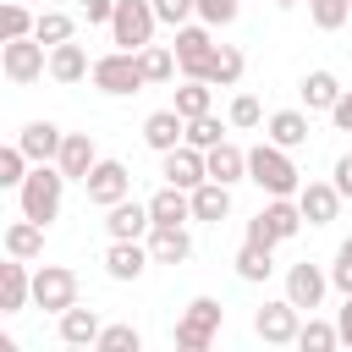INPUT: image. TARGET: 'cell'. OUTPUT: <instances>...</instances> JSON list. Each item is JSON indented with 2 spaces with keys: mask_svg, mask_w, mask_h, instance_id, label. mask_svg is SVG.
Masks as SVG:
<instances>
[{
  "mask_svg": "<svg viewBox=\"0 0 352 352\" xmlns=\"http://www.w3.org/2000/svg\"><path fill=\"white\" fill-rule=\"evenodd\" d=\"M302 308L292 302V297H280V302H264L258 314H253V336L264 341V346H292L297 341V330H302V319H297Z\"/></svg>",
  "mask_w": 352,
  "mask_h": 352,
  "instance_id": "cell-9",
  "label": "cell"
},
{
  "mask_svg": "<svg viewBox=\"0 0 352 352\" xmlns=\"http://www.w3.org/2000/svg\"><path fill=\"white\" fill-rule=\"evenodd\" d=\"M154 11H160V22L182 28L187 16H198V0H154Z\"/></svg>",
  "mask_w": 352,
  "mask_h": 352,
  "instance_id": "cell-44",
  "label": "cell"
},
{
  "mask_svg": "<svg viewBox=\"0 0 352 352\" xmlns=\"http://www.w3.org/2000/svg\"><path fill=\"white\" fill-rule=\"evenodd\" d=\"M220 319H226V308H220L214 297H192V302L182 308V319H176V346H182V352H204V346L220 336Z\"/></svg>",
  "mask_w": 352,
  "mask_h": 352,
  "instance_id": "cell-6",
  "label": "cell"
},
{
  "mask_svg": "<svg viewBox=\"0 0 352 352\" xmlns=\"http://www.w3.org/2000/svg\"><path fill=\"white\" fill-rule=\"evenodd\" d=\"M33 302L44 308V314H66L72 302H77V275L66 270V264H44V270H33Z\"/></svg>",
  "mask_w": 352,
  "mask_h": 352,
  "instance_id": "cell-8",
  "label": "cell"
},
{
  "mask_svg": "<svg viewBox=\"0 0 352 352\" xmlns=\"http://www.w3.org/2000/svg\"><path fill=\"white\" fill-rule=\"evenodd\" d=\"M44 50H50V44L33 38V33H28V38H6V44H0V72H6L16 88H28V82H38V77L50 72V55H44Z\"/></svg>",
  "mask_w": 352,
  "mask_h": 352,
  "instance_id": "cell-7",
  "label": "cell"
},
{
  "mask_svg": "<svg viewBox=\"0 0 352 352\" xmlns=\"http://www.w3.org/2000/svg\"><path fill=\"white\" fill-rule=\"evenodd\" d=\"M28 170H33L28 148H22V143H6V148H0V187H22Z\"/></svg>",
  "mask_w": 352,
  "mask_h": 352,
  "instance_id": "cell-35",
  "label": "cell"
},
{
  "mask_svg": "<svg viewBox=\"0 0 352 352\" xmlns=\"http://www.w3.org/2000/svg\"><path fill=\"white\" fill-rule=\"evenodd\" d=\"M94 346H99V352H138V346H143V336H138L132 324H104Z\"/></svg>",
  "mask_w": 352,
  "mask_h": 352,
  "instance_id": "cell-40",
  "label": "cell"
},
{
  "mask_svg": "<svg viewBox=\"0 0 352 352\" xmlns=\"http://www.w3.org/2000/svg\"><path fill=\"white\" fill-rule=\"evenodd\" d=\"M209 88L214 82H204V77H187L182 88H176V110L192 121V116H209Z\"/></svg>",
  "mask_w": 352,
  "mask_h": 352,
  "instance_id": "cell-34",
  "label": "cell"
},
{
  "mask_svg": "<svg viewBox=\"0 0 352 352\" xmlns=\"http://www.w3.org/2000/svg\"><path fill=\"white\" fill-rule=\"evenodd\" d=\"M336 187H341V198H352V154L336 160Z\"/></svg>",
  "mask_w": 352,
  "mask_h": 352,
  "instance_id": "cell-47",
  "label": "cell"
},
{
  "mask_svg": "<svg viewBox=\"0 0 352 352\" xmlns=\"http://www.w3.org/2000/svg\"><path fill=\"white\" fill-rule=\"evenodd\" d=\"M33 22H38V16H28L22 0H6V6H0V38H28Z\"/></svg>",
  "mask_w": 352,
  "mask_h": 352,
  "instance_id": "cell-37",
  "label": "cell"
},
{
  "mask_svg": "<svg viewBox=\"0 0 352 352\" xmlns=\"http://www.w3.org/2000/svg\"><path fill=\"white\" fill-rule=\"evenodd\" d=\"M55 165L66 170V182H88V170L99 165V148H94V138H88V132H66V143H60Z\"/></svg>",
  "mask_w": 352,
  "mask_h": 352,
  "instance_id": "cell-17",
  "label": "cell"
},
{
  "mask_svg": "<svg viewBox=\"0 0 352 352\" xmlns=\"http://www.w3.org/2000/svg\"><path fill=\"white\" fill-rule=\"evenodd\" d=\"M187 143H192V148H204V154H209L214 143H226V126L214 121V110H209V116H192V121H187Z\"/></svg>",
  "mask_w": 352,
  "mask_h": 352,
  "instance_id": "cell-38",
  "label": "cell"
},
{
  "mask_svg": "<svg viewBox=\"0 0 352 352\" xmlns=\"http://www.w3.org/2000/svg\"><path fill=\"white\" fill-rule=\"evenodd\" d=\"M138 60H143V77H148V82H170V77H176V50H170V44H143Z\"/></svg>",
  "mask_w": 352,
  "mask_h": 352,
  "instance_id": "cell-31",
  "label": "cell"
},
{
  "mask_svg": "<svg viewBox=\"0 0 352 352\" xmlns=\"http://www.w3.org/2000/svg\"><path fill=\"white\" fill-rule=\"evenodd\" d=\"M324 292H330V275H324L319 264H308V258H302V264H292V270H286V297H292L297 308H308V314H314V308L324 302Z\"/></svg>",
  "mask_w": 352,
  "mask_h": 352,
  "instance_id": "cell-14",
  "label": "cell"
},
{
  "mask_svg": "<svg viewBox=\"0 0 352 352\" xmlns=\"http://www.w3.org/2000/svg\"><path fill=\"white\" fill-rule=\"evenodd\" d=\"M148 253H154V264H187V258H192L187 226H154V231H148Z\"/></svg>",
  "mask_w": 352,
  "mask_h": 352,
  "instance_id": "cell-21",
  "label": "cell"
},
{
  "mask_svg": "<svg viewBox=\"0 0 352 352\" xmlns=\"http://www.w3.org/2000/svg\"><path fill=\"white\" fill-rule=\"evenodd\" d=\"M248 182H258L270 198H297L302 192V170L292 165V148H280V143L248 148Z\"/></svg>",
  "mask_w": 352,
  "mask_h": 352,
  "instance_id": "cell-1",
  "label": "cell"
},
{
  "mask_svg": "<svg viewBox=\"0 0 352 352\" xmlns=\"http://www.w3.org/2000/svg\"><path fill=\"white\" fill-rule=\"evenodd\" d=\"M82 192H88V204H99V209H110V204H121V198H132V170H126L121 160H99V165L88 170V182H82Z\"/></svg>",
  "mask_w": 352,
  "mask_h": 352,
  "instance_id": "cell-11",
  "label": "cell"
},
{
  "mask_svg": "<svg viewBox=\"0 0 352 352\" xmlns=\"http://www.w3.org/2000/svg\"><path fill=\"white\" fill-rule=\"evenodd\" d=\"M148 264H154V253H148L143 242H110V253H104V270H110V280H138Z\"/></svg>",
  "mask_w": 352,
  "mask_h": 352,
  "instance_id": "cell-22",
  "label": "cell"
},
{
  "mask_svg": "<svg viewBox=\"0 0 352 352\" xmlns=\"http://www.w3.org/2000/svg\"><path fill=\"white\" fill-rule=\"evenodd\" d=\"M148 214H154V226H187V220H192V192L165 182V187L148 198Z\"/></svg>",
  "mask_w": 352,
  "mask_h": 352,
  "instance_id": "cell-20",
  "label": "cell"
},
{
  "mask_svg": "<svg viewBox=\"0 0 352 352\" xmlns=\"http://www.w3.org/2000/svg\"><path fill=\"white\" fill-rule=\"evenodd\" d=\"M297 204H302V220L308 226H330L336 214H341V187L336 182H302V192H297Z\"/></svg>",
  "mask_w": 352,
  "mask_h": 352,
  "instance_id": "cell-15",
  "label": "cell"
},
{
  "mask_svg": "<svg viewBox=\"0 0 352 352\" xmlns=\"http://www.w3.org/2000/svg\"><path fill=\"white\" fill-rule=\"evenodd\" d=\"M275 6H280V11H286V6H297V0H275Z\"/></svg>",
  "mask_w": 352,
  "mask_h": 352,
  "instance_id": "cell-49",
  "label": "cell"
},
{
  "mask_svg": "<svg viewBox=\"0 0 352 352\" xmlns=\"http://www.w3.org/2000/svg\"><path fill=\"white\" fill-rule=\"evenodd\" d=\"M236 0H198V22H209V28H231L236 22Z\"/></svg>",
  "mask_w": 352,
  "mask_h": 352,
  "instance_id": "cell-42",
  "label": "cell"
},
{
  "mask_svg": "<svg viewBox=\"0 0 352 352\" xmlns=\"http://www.w3.org/2000/svg\"><path fill=\"white\" fill-rule=\"evenodd\" d=\"M204 160H209V182H226L231 187V182L248 176V148H236V143H214Z\"/></svg>",
  "mask_w": 352,
  "mask_h": 352,
  "instance_id": "cell-26",
  "label": "cell"
},
{
  "mask_svg": "<svg viewBox=\"0 0 352 352\" xmlns=\"http://www.w3.org/2000/svg\"><path fill=\"white\" fill-rule=\"evenodd\" d=\"M44 231H50V226H38V220H28V214L11 220V226H6V258H38V253H44Z\"/></svg>",
  "mask_w": 352,
  "mask_h": 352,
  "instance_id": "cell-25",
  "label": "cell"
},
{
  "mask_svg": "<svg viewBox=\"0 0 352 352\" xmlns=\"http://www.w3.org/2000/svg\"><path fill=\"white\" fill-rule=\"evenodd\" d=\"M16 143L28 148V160H33V165H44V160H55V154H60L66 132H60L55 121H28V126L16 132Z\"/></svg>",
  "mask_w": 352,
  "mask_h": 352,
  "instance_id": "cell-19",
  "label": "cell"
},
{
  "mask_svg": "<svg viewBox=\"0 0 352 352\" xmlns=\"http://www.w3.org/2000/svg\"><path fill=\"white\" fill-rule=\"evenodd\" d=\"M308 16H314V28L336 33V28L352 16V0H308Z\"/></svg>",
  "mask_w": 352,
  "mask_h": 352,
  "instance_id": "cell-39",
  "label": "cell"
},
{
  "mask_svg": "<svg viewBox=\"0 0 352 352\" xmlns=\"http://www.w3.org/2000/svg\"><path fill=\"white\" fill-rule=\"evenodd\" d=\"M297 94H302V110H308V116H314V110H324V116H330V110H336V99H341L346 88L336 82V72H308V77L297 82Z\"/></svg>",
  "mask_w": 352,
  "mask_h": 352,
  "instance_id": "cell-24",
  "label": "cell"
},
{
  "mask_svg": "<svg viewBox=\"0 0 352 352\" xmlns=\"http://www.w3.org/2000/svg\"><path fill=\"white\" fill-rule=\"evenodd\" d=\"M330 121H336L341 132H352V88H346V94L336 99V110H330Z\"/></svg>",
  "mask_w": 352,
  "mask_h": 352,
  "instance_id": "cell-46",
  "label": "cell"
},
{
  "mask_svg": "<svg viewBox=\"0 0 352 352\" xmlns=\"http://www.w3.org/2000/svg\"><path fill=\"white\" fill-rule=\"evenodd\" d=\"M231 214V187L226 182H204V187H192V220H226Z\"/></svg>",
  "mask_w": 352,
  "mask_h": 352,
  "instance_id": "cell-29",
  "label": "cell"
},
{
  "mask_svg": "<svg viewBox=\"0 0 352 352\" xmlns=\"http://www.w3.org/2000/svg\"><path fill=\"white\" fill-rule=\"evenodd\" d=\"M28 302H33V275H28V258L0 264V314H22Z\"/></svg>",
  "mask_w": 352,
  "mask_h": 352,
  "instance_id": "cell-18",
  "label": "cell"
},
{
  "mask_svg": "<svg viewBox=\"0 0 352 352\" xmlns=\"http://www.w3.org/2000/svg\"><path fill=\"white\" fill-rule=\"evenodd\" d=\"M99 330H104V324H99L94 308H77V302H72V308L60 314V341H66V346H94Z\"/></svg>",
  "mask_w": 352,
  "mask_h": 352,
  "instance_id": "cell-27",
  "label": "cell"
},
{
  "mask_svg": "<svg viewBox=\"0 0 352 352\" xmlns=\"http://www.w3.org/2000/svg\"><path fill=\"white\" fill-rule=\"evenodd\" d=\"M154 22H160L154 0H116L110 44H116V50H143V44H154Z\"/></svg>",
  "mask_w": 352,
  "mask_h": 352,
  "instance_id": "cell-5",
  "label": "cell"
},
{
  "mask_svg": "<svg viewBox=\"0 0 352 352\" xmlns=\"http://www.w3.org/2000/svg\"><path fill=\"white\" fill-rule=\"evenodd\" d=\"M270 143L302 148V143H308V110H275V116H270Z\"/></svg>",
  "mask_w": 352,
  "mask_h": 352,
  "instance_id": "cell-30",
  "label": "cell"
},
{
  "mask_svg": "<svg viewBox=\"0 0 352 352\" xmlns=\"http://www.w3.org/2000/svg\"><path fill=\"white\" fill-rule=\"evenodd\" d=\"M302 231V204L297 198H270L253 220H248V236L242 242H258V248H280Z\"/></svg>",
  "mask_w": 352,
  "mask_h": 352,
  "instance_id": "cell-3",
  "label": "cell"
},
{
  "mask_svg": "<svg viewBox=\"0 0 352 352\" xmlns=\"http://www.w3.org/2000/svg\"><path fill=\"white\" fill-rule=\"evenodd\" d=\"M297 346H302V352H330V346H341V330L324 324V319H308V324L297 330Z\"/></svg>",
  "mask_w": 352,
  "mask_h": 352,
  "instance_id": "cell-36",
  "label": "cell"
},
{
  "mask_svg": "<svg viewBox=\"0 0 352 352\" xmlns=\"http://www.w3.org/2000/svg\"><path fill=\"white\" fill-rule=\"evenodd\" d=\"M275 248H258V242H242L236 248V275L242 280H270V270H275V258H270Z\"/></svg>",
  "mask_w": 352,
  "mask_h": 352,
  "instance_id": "cell-32",
  "label": "cell"
},
{
  "mask_svg": "<svg viewBox=\"0 0 352 352\" xmlns=\"http://www.w3.org/2000/svg\"><path fill=\"white\" fill-rule=\"evenodd\" d=\"M94 88H99V94H110V99H121V94H138V88H148V77H143V60H138V50H110V55H99V60H94Z\"/></svg>",
  "mask_w": 352,
  "mask_h": 352,
  "instance_id": "cell-4",
  "label": "cell"
},
{
  "mask_svg": "<svg viewBox=\"0 0 352 352\" xmlns=\"http://www.w3.org/2000/svg\"><path fill=\"white\" fill-rule=\"evenodd\" d=\"M72 33H77V22H72L66 11H50V6H44V11H38V22H33V38H44L50 50H55V44H66Z\"/></svg>",
  "mask_w": 352,
  "mask_h": 352,
  "instance_id": "cell-33",
  "label": "cell"
},
{
  "mask_svg": "<svg viewBox=\"0 0 352 352\" xmlns=\"http://www.w3.org/2000/svg\"><path fill=\"white\" fill-rule=\"evenodd\" d=\"M143 143L154 148V154H170L176 143H187V116L170 104V110H154L148 121H143Z\"/></svg>",
  "mask_w": 352,
  "mask_h": 352,
  "instance_id": "cell-16",
  "label": "cell"
},
{
  "mask_svg": "<svg viewBox=\"0 0 352 352\" xmlns=\"http://www.w3.org/2000/svg\"><path fill=\"white\" fill-rule=\"evenodd\" d=\"M330 286H336L341 297H352V236L336 248V264H330Z\"/></svg>",
  "mask_w": 352,
  "mask_h": 352,
  "instance_id": "cell-43",
  "label": "cell"
},
{
  "mask_svg": "<svg viewBox=\"0 0 352 352\" xmlns=\"http://www.w3.org/2000/svg\"><path fill=\"white\" fill-rule=\"evenodd\" d=\"M204 82L236 88V82H242V50H236V44H214V55H209V66H204Z\"/></svg>",
  "mask_w": 352,
  "mask_h": 352,
  "instance_id": "cell-28",
  "label": "cell"
},
{
  "mask_svg": "<svg viewBox=\"0 0 352 352\" xmlns=\"http://www.w3.org/2000/svg\"><path fill=\"white\" fill-rule=\"evenodd\" d=\"M50 77H55V82H82V77H94L88 50H82V44H72V38H66V44H55V50H50Z\"/></svg>",
  "mask_w": 352,
  "mask_h": 352,
  "instance_id": "cell-23",
  "label": "cell"
},
{
  "mask_svg": "<svg viewBox=\"0 0 352 352\" xmlns=\"http://www.w3.org/2000/svg\"><path fill=\"white\" fill-rule=\"evenodd\" d=\"M336 330H341V346H352V297L341 302V314H336Z\"/></svg>",
  "mask_w": 352,
  "mask_h": 352,
  "instance_id": "cell-48",
  "label": "cell"
},
{
  "mask_svg": "<svg viewBox=\"0 0 352 352\" xmlns=\"http://www.w3.org/2000/svg\"><path fill=\"white\" fill-rule=\"evenodd\" d=\"M170 50H176L182 77H204V66H209V55H214V28H209V22H182Z\"/></svg>",
  "mask_w": 352,
  "mask_h": 352,
  "instance_id": "cell-10",
  "label": "cell"
},
{
  "mask_svg": "<svg viewBox=\"0 0 352 352\" xmlns=\"http://www.w3.org/2000/svg\"><path fill=\"white\" fill-rule=\"evenodd\" d=\"M104 231H110V242H138V236H148V231H154V214H148V204L121 198V204H110V209H104Z\"/></svg>",
  "mask_w": 352,
  "mask_h": 352,
  "instance_id": "cell-13",
  "label": "cell"
},
{
  "mask_svg": "<svg viewBox=\"0 0 352 352\" xmlns=\"http://www.w3.org/2000/svg\"><path fill=\"white\" fill-rule=\"evenodd\" d=\"M160 176L170 182V187H204L209 182V160H204V148H192V143H176L170 154H160Z\"/></svg>",
  "mask_w": 352,
  "mask_h": 352,
  "instance_id": "cell-12",
  "label": "cell"
},
{
  "mask_svg": "<svg viewBox=\"0 0 352 352\" xmlns=\"http://www.w3.org/2000/svg\"><path fill=\"white\" fill-rule=\"evenodd\" d=\"M226 121L248 132V126H258V121H264V104H258L253 94H236V99H231V110H226Z\"/></svg>",
  "mask_w": 352,
  "mask_h": 352,
  "instance_id": "cell-41",
  "label": "cell"
},
{
  "mask_svg": "<svg viewBox=\"0 0 352 352\" xmlns=\"http://www.w3.org/2000/svg\"><path fill=\"white\" fill-rule=\"evenodd\" d=\"M77 11H82V22H110L116 0H77Z\"/></svg>",
  "mask_w": 352,
  "mask_h": 352,
  "instance_id": "cell-45",
  "label": "cell"
},
{
  "mask_svg": "<svg viewBox=\"0 0 352 352\" xmlns=\"http://www.w3.org/2000/svg\"><path fill=\"white\" fill-rule=\"evenodd\" d=\"M60 198H66V170H60L55 160L33 165V170H28V182L16 187L22 214H28V220H38V226H50V220L60 214Z\"/></svg>",
  "mask_w": 352,
  "mask_h": 352,
  "instance_id": "cell-2",
  "label": "cell"
}]
</instances>
